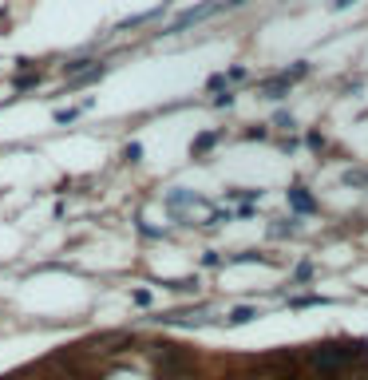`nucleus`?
<instances>
[{
    "label": "nucleus",
    "mask_w": 368,
    "mask_h": 380,
    "mask_svg": "<svg viewBox=\"0 0 368 380\" xmlns=\"http://www.w3.org/2000/svg\"><path fill=\"white\" fill-rule=\"evenodd\" d=\"M365 344H348V341H325V344H313L305 353V368L313 372L317 380H341L348 368L360 360Z\"/></svg>",
    "instance_id": "1"
},
{
    "label": "nucleus",
    "mask_w": 368,
    "mask_h": 380,
    "mask_svg": "<svg viewBox=\"0 0 368 380\" xmlns=\"http://www.w3.org/2000/svg\"><path fill=\"white\" fill-rule=\"evenodd\" d=\"M309 72H313V63H309V60H297L293 68H285V72H277L273 79H266V87H261V91H266V99H285V91H289L297 79H305Z\"/></svg>",
    "instance_id": "2"
},
{
    "label": "nucleus",
    "mask_w": 368,
    "mask_h": 380,
    "mask_svg": "<svg viewBox=\"0 0 368 380\" xmlns=\"http://www.w3.org/2000/svg\"><path fill=\"white\" fill-rule=\"evenodd\" d=\"M167 210H171V214H178V222H190V214H194V210H214V202H210V198H202V195H194V190H171V195H167Z\"/></svg>",
    "instance_id": "3"
},
{
    "label": "nucleus",
    "mask_w": 368,
    "mask_h": 380,
    "mask_svg": "<svg viewBox=\"0 0 368 380\" xmlns=\"http://www.w3.org/2000/svg\"><path fill=\"white\" fill-rule=\"evenodd\" d=\"M289 206H293L297 214H317V198H313V190H309L305 183H293L289 186Z\"/></svg>",
    "instance_id": "4"
},
{
    "label": "nucleus",
    "mask_w": 368,
    "mask_h": 380,
    "mask_svg": "<svg viewBox=\"0 0 368 380\" xmlns=\"http://www.w3.org/2000/svg\"><path fill=\"white\" fill-rule=\"evenodd\" d=\"M258 317H261L258 305H238V309H230L226 325H250V321H258Z\"/></svg>",
    "instance_id": "5"
},
{
    "label": "nucleus",
    "mask_w": 368,
    "mask_h": 380,
    "mask_svg": "<svg viewBox=\"0 0 368 380\" xmlns=\"http://www.w3.org/2000/svg\"><path fill=\"white\" fill-rule=\"evenodd\" d=\"M293 234H301V222H293V218L270 222V238H293Z\"/></svg>",
    "instance_id": "6"
},
{
    "label": "nucleus",
    "mask_w": 368,
    "mask_h": 380,
    "mask_svg": "<svg viewBox=\"0 0 368 380\" xmlns=\"http://www.w3.org/2000/svg\"><path fill=\"white\" fill-rule=\"evenodd\" d=\"M218 139H222V131H202V135L190 143V155H194V159H198V155H206V151L218 143Z\"/></svg>",
    "instance_id": "7"
},
{
    "label": "nucleus",
    "mask_w": 368,
    "mask_h": 380,
    "mask_svg": "<svg viewBox=\"0 0 368 380\" xmlns=\"http://www.w3.org/2000/svg\"><path fill=\"white\" fill-rule=\"evenodd\" d=\"M103 380H147L143 372H135V368H115V372H107Z\"/></svg>",
    "instance_id": "8"
},
{
    "label": "nucleus",
    "mask_w": 368,
    "mask_h": 380,
    "mask_svg": "<svg viewBox=\"0 0 368 380\" xmlns=\"http://www.w3.org/2000/svg\"><path fill=\"white\" fill-rule=\"evenodd\" d=\"M226 79H230V84H242V79H245V68H242V63H233L230 72H226Z\"/></svg>",
    "instance_id": "9"
},
{
    "label": "nucleus",
    "mask_w": 368,
    "mask_h": 380,
    "mask_svg": "<svg viewBox=\"0 0 368 380\" xmlns=\"http://www.w3.org/2000/svg\"><path fill=\"white\" fill-rule=\"evenodd\" d=\"M226 87V75H210L206 79V91H222Z\"/></svg>",
    "instance_id": "10"
},
{
    "label": "nucleus",
    "mask_w": 368,
    "mask_h": 380,
    "mask_svg": "<svg viewBox=\"0 0 368 380\" xmlns=\"http://www.w3.org/2000/svg\"><path fill=\"white\" fill-rule=\"evenodd\" d=\"M245 139H254V143H258V139H270V131H266V127H250V131H245Z\"/></svg>",
    "instance_id": "11"
},
{
    "label": "nucleus",
    "mask_w": 368,
    "mask_h": 380,
    "mask_svg": "<svg viewBox=\"0 0 368 380\" xmlns=\"http://www.w3.org/2000/svg\"><path fill=\"white\" fill-rule=\"evenodd\" d=\"M309 278H313V266H309V261H301V266H297V282H309Z\"/></svg>",
    "instance_id": "12"
},
{
    "label": "nucleus",
    "mask_w": 368,
    "mask_h": 380,
    "mask_svg": "<svg viewBox=\"0 0 368 380\" xmlns=\"http://www.w3.org/2000/svg\"><path fill=\"white\" fill-rule=\"evenodd\" d=\"M123 155H127V162H139V155H143V147H139V143H131V147L123 151Z\"/></svg>",
    "instance_id": "13"
},
{
    "label": "nucleus",
    "mask_w": 368,
    "mask_h": 380,
    "mask_svg": "<svg viewBox=\"0 0 368 380\" xmlns=\"http://www.w3.org/2000/svg\"><path fill=\"white\" fill-rule=\"evenodd\" d=\"M353 4H356V0H329L332 13H344V8H353Z\"/></svg>",
    "instance_id": "14"
},
{
    "label": "nucleus",
    "mask_w": 368,
    "mask_h": 380,
    "mask_svg": "<svg viewBox=\"0 0 368 380\" xmlns=\"http://www.w3.org/2000/svg\"><path fill=\"white\" fill-rule=\"evenodd\" d=\"M230 103H233V96H230V91H222V96H214V107H230Z\"/></svg>",
    "instance_id": "15"
},
{
    "label": "nucleus",
    "mask_w": 368,
    "mask_h": 380,
    "mask_svg": "<svg viewBox=\"0 0 368 380\" xmlns=\"http://www.w3.org/2000/svg\"><path fill=\"white\" fill-rule=\"evenodd\" d=\"M75 115H79V111H75V107H63V111H60V115H56V119H60V123H72V119H75Z\"/></svg>",
    "instance_id": "16"
}]
</instances>
